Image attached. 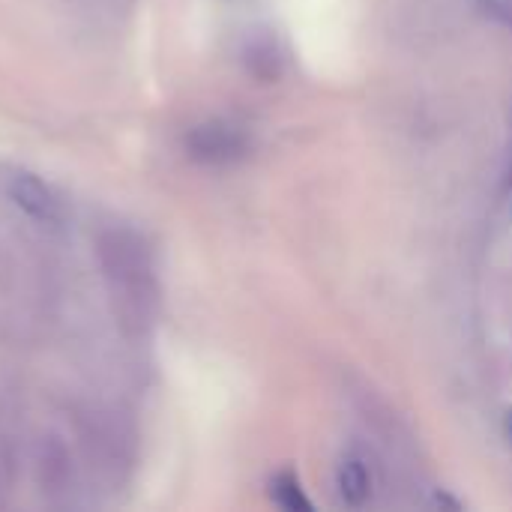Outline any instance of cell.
<instances>
[{"mask_svg": "<svg viewBox=\"0 0 512 512\" xmlns=\"http://www.w3.org/2000/svg\"><path fill=\"white\" fill-rule=\"evenodd\" d=\"M270 498L276 501V507H282L285 512H312L309 498L303 495V489H300V483H297V477L291 471H282V474L273 477Z\"/></svg>", "mask_w": 512, "mask_h": 512, "instance_id": "cell-4", "label": "cell"}, {"mask_svg": "<svg viewBox=\"0 0 512 512\" xmlns=\"http://www.w3.org/2000/svg\"><path fill=\"white\" fill-rule=\"evenodd\" d=\"M480 6H483L489 15H495L498 21L512 24V0H480Z\"/></svg>", "mask_w": 512, "mask_h": 512, "instance_id": "cell-5", "label": "cell"}, {"mask_svg": "<svg viewBox=\"0 0 512 512\" xmlns=\"http://www.w3.org/2000/svg\"><path fill=\"white\" fill-rule=\"evenodd\" d=\"M369 471L360 459H348L342 462L339 468V492H342V501L351 504V507H363L369 501Z\"/></svg>", "mask_w": 512, "mask_h": 512, "instance_id": "cell-3", "label": "cell"}, {"mask_svg": "<svg viewBox=\"0 0 512 512\" xmlns=\"http://www.w3.org/2000/svg\"><path fill=\"white\" fill-rule=\"evenodd\" d=\"M507 432H510V438H512V411H510V417H507Z\"/></svg>", "mask_w": 512, "mask_h": 512, "instance_id": "cell-6", "label": "cell"}, {"mask_svg": "<svg viewBox=\"0 0 512 512\" xmlns=\"http://www.w3.org/2000/svg\"><path fill=\"white\" fill-rule=\"evenodd\" d=\"M249 141L243 135V129L225 123V120H210V123H201L195 126L189 135H186V150L192 159L198 162H207V165H225V162H234L246 153Z\"/></svg>", "mask_w": 512, "mask_h": 512, "instance_id": "cell-2", "label": "cell"}, {"mask_svg": "<svg viewBox=\"0 0 512 512\" xmlns=\"http://www.w3.org/2000/svg\"><path fill=\"white\" fill-rule=\"evenodd\" d=\"M510 195H512V168H510Z\"/></svg>", "mask_w": 512, "mask_h": 512, "instance_id": "cell-7", "label": "cell"}, {"mask_svg": "<svg viewBox=\"0 0 512 512\" xmlns=\"http://www.w3.org/2000/svg\"><path fill=\"white\" fill-rule=\"evenodd\" d=\"M3 189L9 195V201L24 216H30L33 222H39V225H60L63 222V204H60V198L36 174H30L24 168H9L3 174Z\"/></svg>", "mask_w": 512, "mask_h": 512, "instance_id": "cell-1", "label": "cell"}]
</instances>
